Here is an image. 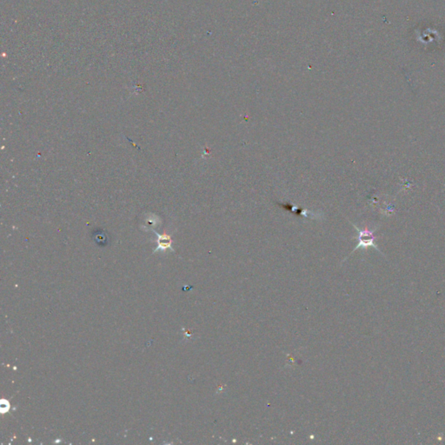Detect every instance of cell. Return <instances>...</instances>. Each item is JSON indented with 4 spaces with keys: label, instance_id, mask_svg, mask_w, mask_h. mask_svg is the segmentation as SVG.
<instances>
[{
    "label": "cell",
    "instance_id": "1",
    "mask_svg": "<svg viewBox=\"0 0 445 445\" xmlns=\"http://www.w3.org/2000/svg\"><path fill=\"white\" fill-rule=\"evenodd\" d=\"M353 226L354 228L358 231L357 239H358V246L355 247L352 253L358 249H367L369 247H373L378 251L381 252L378 246L375 244V240H376V237L374 235L375 230L374 231H370L369 229L362 230L358 228L357 225H353Z\"/></svg>",
    "mask_w": 445,
    "mask_h": 445
},
{
    "label": "cell",
    "instance_id": "2",
    "mask_svg": "<svg viewBox=\"0 0 445 445\" xmlns=\"http://www.w3.org/2000/svg\"><path fill=\"white\" fill-rule=\"evenodd\" d=\"M152 231H154L155 234L158 236V246L154 250L155 252L158 251H165L166 250H171V251H174V249L171 247L172 245V240L170 235L168 234H159L155 230L152 229Z\"/></svg>",
    "mask_w": 445,
    "mask_h": 445
},
{
    "label": "cell",
    "instance_id": "3",
    "mask_svg": "<svg viewBox=\"0 0 445 445\" xmlns=\"http://www.w3.org/2000/svg\"><path fill=\"white\" fill-rule=\"evenodd\" d=\"M10 408H11V405H10L9 401H7L6 399L1 400V404H0V412H1L2 414L7 413V412L10 411Z\"/></svg>",
    "mask_w": 445,
    "mask_h": 445
}]
</instances>
